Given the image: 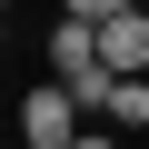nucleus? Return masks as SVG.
<instances>
[{"label":"nucleus","instance_id":"nucleus-1","mask_svg":"<svg viewBox=\"0 0 149 149\" xmlns=\"http://www.w3.org/2000/svg\"><path fill=\"white\" fill-rule=\"evenodd\" d=\"M90 129V100L70 90V80H40V90H20V149H70Z\"/></svg>","mask_w":149,"mask_h":149},{"label":"nucleus","instance_id":"nucleus-2","mask_svg":"<svg viewBox=\"0 0 149 149\" xmlns=\"http://www.w3.org/2000/svg\"><path fill=\"white\" fill-rule=\"evenodd\" d=\"M100 50H109L119 80H149V0H129L119 20H100Z\"/></svg>","mask_w":149,"mask_h":149},{"label":"nucleus","instance_id":"nucleus-3","mask_svg":"<svg viewBox=\"0 0 149 149\" xmlns=\"http://www.w3.org/2000/svg\"><path fill=\"white\" fill-rule=\"evenodd\" d=\"M100 119L129 139V129H149V80H119V70H109V90H100Z\"/></svg>","mask_w":149,"mask_h":149},{"label":"nucleus","instance_id":"nucleus-4","mask_svg":"<svg viewBox=\"0 0 149 149\" xmlns=\"http://www.w3.org/2000/svg\"><path fill=\"white\" fill-rule=\"evenodd\" d=\"M129 0H60V20H119Z\"/></svg>","mask_w":149,"mask_h":149},{"label":"nucleus","instance_id":"nucleus-5","mask_svg":"<svg viewBox=\"0 0 149 149\" xmlns=\"http://www.w3.org/2000/svg\"><path fill=\"white\" fill-rule=\"evenodd\" d=\"M70 149H119V129H109V119H90V129L70 139Z\"/></svg>","mask_w":149,"mask_h":149}]
</instances>
